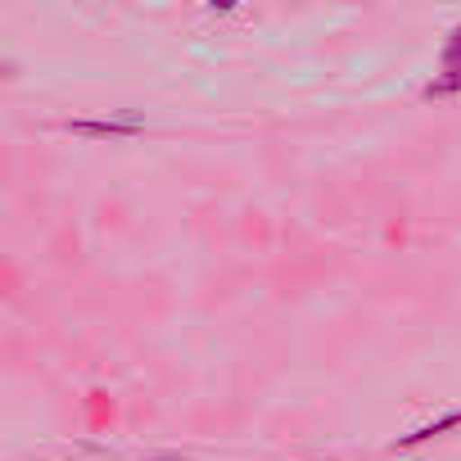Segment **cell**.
Wrapping results in <instances>:
<instances>
[{"instance_id": "cell-1", "label": "cell", "mask_w": 461, "mask_h": 461, "mask_svg": "<svg viewBox=\"0 0 461 461\" xmlns=\"http://www.w3.org/2000/svg\"><path fill=\"white\" fill-rule=\"evenodd\" d=\"M145 127V118L140 113H118V118H95V122H68V131H77V136H136Z\"/></svg>"}, {"instance_id": "cell-2", "label": "cell", "mask_w": 461, "mask_h": 461, "mask_svg": "<svg viewBox=\"0 0 461 461\" xmlns=\"http://www.w3.org/2000/svg\"><path fill=\"white\" fill-rule=\"evenodd\" d=\"M452 425H461V407H456V411H447V416H438V420H429V425H420V429H411V434H402V438H398V447L425 443V438H434V434H443V429H452Z\"/></svg>"}, {"instance_id": "cell-3", "label": "cell", "mask_w": 461, "mask_h": 461, "mask_svg": "<svg viewBox=\"0 0 461 461\" xmlns=\"http://www.w3.org/2000/svg\"><path fill=\"white\" fill-rule=\"evenodd\" d=\"M447 91H461V68L456 73H447V77H438L434 86H425V95L434 100V95H447Z\"/></svg>"}, {"instance_id": "cell-4", "label": "cell", "mask_w": 461, "mask_h": 461, "mask_svg": "<svg viewBox=\"0 0 461 461\" xmlns=\"http://www.w3.org/2000/svg\"><path fill=\"white\" fill-rule=\"evenodd\" d=\"M443 59H447V64H452V73H456V68H461V28H456V32H452V41H447V50H443Z\"/></svg>"}, {"instance_id": "cell-5", "label": "cell", "mask_w": 461, "mask_h": 461, "mask_svg": "<svg viewBox=\"0 0 461 461\" xmlns=\"http://www.w3.org/2000/svg\"><path fill=\"white\" fill-rule=\"evenodd\" d=\"M140 461H185V456H176V452H163V456H140Z\"/></svg>"}]
</instances>
